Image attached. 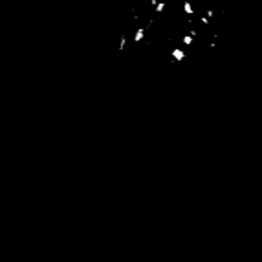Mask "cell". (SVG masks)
Masks as SVG:
<instances>
[{"label":"cell","instance_id":"cell-1","mask_svg":"<svg viewBox=\"0 0 262 262\" xmlns=\"http://www.w3.org/2000/svg\"><path fill=\"white\" fill-rule=\"evenodd\" d=\"M171 53H172V59H174V61H185V57H187L185 55V52L180 50V48H174Z\"/></svg>","mask_w":262,"mask_h":262},{"label":"cell","instance_id":"cell-2","mask_svg":"<svg viewBox=\"0 0 262 262\" xmlns=\"http://www.w3.org/2000/svg\"><path fill=\"white\" fill-rule=\"evenodd\" d=\"M145 33H147V29H145V28H138V29H136V33H134V39H132V41L136 42V44L141 42L143 39H145Z\"/></svg>","mask_w":262,"mask_h":262},{"label":"cell","instance_id":"cell-3","mask_svg":"<svg viewBox=\"0 0 262 262\" xmlns=\"http://www.w3.org/2000/svg\"><path fill=\"white\" fill-rule=\"evenodd\" d=\"M183 11H185V15H189V17H194V7H193V4H191L189 0L183 2Z\"/></svg>","mask_w":262,"mask_h":262},{"label":"cell","instance_id":"cell-4","mask_svg":"<svg viewBox=\"0 0 262 262\" xmlns=\"http://www.w3.org/2000/svg\"><path fill=\"white\" fill-rule=\"evenodd\" d=\"M154 7H156V9H154L156 13H163V11H165V7H167V2H163V0H161V2H158Z\"/></svg>","mask_w":262,"mask_h":262},{"label":"cell","instance_id":"cell-5","mask_svg":"<svg viewBox=\"0 0 262 262\" xmlns=\"http://www.w3.org/2000/svg\"><path fill=\"white\" fill-rule=\"evenodd\" d=\"M181 42H183L185 46H191V44L194 42V39L191 37V35H183V37H181Z\"/></svg>","mask_w":262,"mask_h":262},{"label":"cell","instance_id":"cell-6","mask_svg":"<svg viewBox=\"0 0 262 262\" xmlns=\"http://www.w3.org/2000/svg\"><path fill=\"white\" fill-rule=\"evenodd\" d=\"M125 44H126V37L121 35V41H119V46H117V48H119V52H123V50H125Z\"/></svg>","mask_w":262,"mask_h":262}]
</instances>
